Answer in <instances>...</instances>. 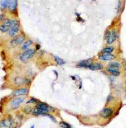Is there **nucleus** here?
<instances>
[{
	"instance_id": "nucleus-1",
	"label": "nucleus",
	"mask_w": 126,
	"mask_h": 128,
	"mask_svg": "<svg viewBox=\"0 0 126 128\" xmlns=\"http://www.w3.org/2000/svg\"><path fill=\"white\" fill-rule=\"evenodd\" d=\"M35 54V50L33 49H28L20 55V60L22 62H25L33 57Z\"/></svg>"
},
{
	"instance_id": "nucleus-2",
	"label": "nucleus",
	"mask_w": 126,
	"mask_h": 128,
	"mask_svg": "<svg viewBox=\"0 0 126 128\" xmlns=\"http://www.w3.org/2000/svg\"><path fill=\"white\" fill-rule=\"evenodd\" d=\"M20 31V24L18 21L16 20H13L12 27H10L8 31L9 36L11 37H15L18 34Z\"/></svg>"
},
{
	"instance_id": "nucleus-3",
	"label": "nucleus",
	"mask_w": 126,
	"mask_h": 128,
	"mask_svg": "<svg viewBox=\"0 0 126 128\" xmlns=\"http://www.w3.org/2000/svg\"><path fill=\"white\" fill-rule=\"evenodd\" d=\"M24 102V98L23 97H18L17 98H15L11 101L10 103V106L11 109L12 110H16Z\"/></svg>"
},
{
	"instance_id": "nucleus-4",
	"label": "nucleus",
	"mask_w": 126,
	"mask_h": 128,
	"mask_svg": "<svg viewBox=\"0 0 126 128\" xmlns=\"http://www.w3.org/2000/svg\"><path fill=\"white\" fill-rule=\"evenodd\" d=\"M36 108L42 111H44V112L47 113L52 112L54 111L53 107H52L50 105L42 102H38L37 105H36Z\"/></svg>"
},
{
	"instance_id": "nucleus-5",
	"label": "nucleus",
	"mask_w": 126,
	"mask_h": 128,
	"mask_svg": "<svg viewBox=\"0 0 126 128\" xmlns=\"http://www.w3.org/2000/svg\"><path fill=\"white\" fill-rule=\"evenodd\" d=\"M30 83H31V81L27 78L17 76L14 79V84L17 86H20L23 85H29Z\"/></svg>"
},
{
	"instance_id": "nucleus-6",
	"label": "nucleus",
	"mask_w": 126,
	"mask_h": 128,
	"mask_svg": "<svg viewBox=\"0 0 126 128\" xmlns=\"http://www.w3.org/2000/svg\"><path fill=\"white\" fill-rule=\"evenodd\" d=\"M13 21V20H12V19H6L4 20V22L0 26V31L3 33L8 32L10 27H12Z\"/></svg>"
},
{
	"instance_id": "nucleus-7",
	"label": "nucleus",
	"mask_w": 126,
	"mask_h": 128,
	"mask_svg": "<svg viewBox=\"0 0 126 128\" xmlns=\"http://www.w3.org/2000/svg\"><path fill=\"white\" fill-rule=\"evenodd\" d=\"M113 114V109L110 107H107V108H103V110H101L100 112V116L104 119L110 118V117H112Z\"/></svg>"
},
{
	"instance_id": "nucleus-8",
	"label": "nucleus",
	"mask_w": 126,
	"mask_h": 128,
	"mask_svg": "<svg viewBox=\"0 0 126 128\" xmlns=\"http://www.w3.org/2000/svg\"><path fill=\"white\" fill-rule=\"evenodd\" d=\"M13 124V120L9 118L4 119L0 121V128H12Z\"/></svg>"
},
{
	"instance_id": "nucleus-9",
	"label": "nucleus",
	"mask_w": 126,
	"mask_h": 128,
	"mask_svg": "<svg viewBox=\"0 0 126 128\" xmlns=\"http://www.w3.org/2000/svg\"><path fill=\"white\" fill-rule=\"evenodd\" d=\"M117 39V33L115 30H112L111 31V34L109 36V38L106 39V43L107 45H111L114 43Z\"/></svg>"
},
{
	"instance_id": "nucleus-10",
	"label": "nucleus",
	"mask_w": 126,
	"mask_h": 128,
	"mask_svg": "<svg viewBox=\"0 0 126 128\" xmlns=\"http://www.w3.org/2000/svg\"><path fill=\"white\" fill-rule=\"evenodd\" d=\"M25 39V36L24 34L20 35V36H17V37L12 39L10 43L12 44V45H20L23 43Z\"/></svg>"
},
{
	"instance_id": "nucleus-11",
	"label": "nucleus",
	"mask_w": 126,
	"mask_h": 128,
	"mask_svg": "<svg viewBox=\"0 0 126 128\" xmlns=\"http://www.w3.org/2000/svg\"><path fill=\"white\" fill-rule=\"evenodd\" d=\"M29 91L27 88H19V89H16L15 91H14L12 93V95L14 96V97H21V96H24L26 95L28 93Z\"/></svg>"
},
{
	"instance_id": "nucleus-12",
	"label": "nucleus",
	"mask_w": 126,
	"mask_h": 128,
	"mask_svg": "<svg viewBox=\"0 0 126 128\" xmlns=\"http://www.w3.org/2000/svg\"><path fill=\"white\" fill-rule=\"evenodd\" d=\"M17 6L18 0H8V8L11 12H15L17 8Z\"/></svg>"
},
{
	"instance_id": "nucleus-13",
	"label": "nucleus",
	"mask_w": 126,
	"mask_h": 128,
	"mask_svg": "<svg viewBox=\"0 0 126 128\" xmlns=\"http://www.w3.org/2000/svg\"><path fill=\"white\" fill-rule=\"evenodd\" d=\"M98 58L103 61H111L116 58V56L112 54H100Z\"/></svg>"
},
{
	"instance_id": "nucleus-14",
	"label": "nucleus",
	"mask_w": 126,
	"mask_h": 128,
	"mask_svg": "<svg viewBox=\"0 0 126 128\" xmlns=\"http://www.w3.org/2000/svg\"><path fill=\"white\" fill-rule=\"evenodd\" d=\"M103 66L100 63H91L88 66L87 69H90L92 71H96V70H101L103 69Z\"/></svg>"
},
{
	"instance_id": "nucleus-15",
	"label": "nucleus",
	"mask_w": 126,
	"mask_h": 128,
	"mask_svg": "<svg viewBox=\"0 0 126 128\" xmlns=\"http://www.w3.org/2000/svg\"><path fill=\"white\" fill-rule=\"evenodd\" d=\"M91 63H92V62L90 59L86 60H83L81 61V62H79V63H78L77 65H76V67L79 68H85V69H87L88 66Z\"/></svg>"
},
{
	"instance_id": "nucleus-16",
	"label": "nucleus",
	"mask_w": 126,
	"mask_h": 128,
	"mask_svg": "<svg viewBox=\"0 0 126 128\" xmlns=\"http://www.w3.org/2000/svg\"><path fill=\"white\" fill-rule=\"evenodd\" d=\"M32 115H35V116H39V115H44V116H47L49 113L45 112L44 111H42L40 110L37 109V108H35L33 110L32 112Z\"/></svg>"
},
{
	"instance_id": "nucleus-17",
	"label": "nucleus",
	"mask_w": 126,
	"mask_h": 128,
	"mask_svg": "<svg viewBox=\"0 0 126 128\" xmlns=\"http://www.w3.org/2000/svg\"><path fill=\"white\" fill-rule=\"evenodd\" d=\"M107 71L109 72L110 74H111L112 76H119L120 74V72L117 69H114V68H110L108 67L107 69Z\"/></svg>"
},
{
	"instance_id": "nucleus-18",
	"label": "nucleus",
	"mask_w": 126,
	"mask_h": 128,
	"mask_svg": "<svg viewBox=\"0 0 126 128\" xmlns=\"http://www.w3.org/2000/svg\"><path fill=\"white\" fill-rule=\"evenodd\" d=\"M114 47L113 46H107L104 48L101 51V54H111L114 51Z\"/></svg>"
},
{
	"instance_id": "nucleus-19",
	"label": "nucleus",
	"mask_w": 126,
	"mask_h": 128,
	"mask_svg": "<svg viewBox=\"0 0 126 128\" xmlns=\"http://www.w3.org/2000/svg\"><path fill=\"white\" fill-rule=\"evenodd\" d=\"M33 41L30 40V39H29V40L28 41H26L22 45V49L23 50H27L29 49V47L33 44Z\"/></svg>"
},
{
	"instance_id": "nucleus-20",
	"label": "nucleus",
	"mask_w": 126,
	"mask_h": 128,
	"mask_svg": "<svg viewBox=\"0 0 126 128\" xmlns=\"http://www.w3.org/2000/svg\"><path fill=\"white\" fill-rule=\"evenodd\" d=\"M54 58L55 62H56V63H57V65H63L66 63V61H65L64 60H63V58H61L59 57V56H54Z\"/></svg>"
},
{
	"instance_id": "nucleus-21",
	"label": "nucleus",
	"mask_w": 126,
	"mask_h": 128,
	"mask_svg": "<svg viewBox=\"0 0 126 128\" xmlns=\"http://www.w3.org/2000/svg\"><path fill=\"white\" fill-rule=\"evenodd\" d=\"M108 67L114 68V69H119V68L120 67V63L116 62H110V63H109V65H108Z\"/></svg>"
},
{
	"instance_id": "nucleus-22",
	"label": "nucleus",
	"mask_w": 126,
	"mask_h": 128,
	"mask_svg": "<svg viewBox=\"0 0 126 128\" xmlns=\"http://www.w3.org/2000/svg\"><path fill=\"white\" fill-rule=\"evenodd\" d=\"M59 125L63 128H73L70 124L66 122H63V121H61V122H59Z\"/></svg>"
},
{
	"instance_id": "nucleus-23",
	"label": "nucleus",
	"mask_w": 126,
	"mask_h": 128,
	"mask_svg": "<svg viewBox=\"0 0 126 128\" xmlns=\"http://www.w3.org/2000/svg\"><path fill=\"white\" fill-rule=\"evenodd\" d=\"M0 5L2 9L4 10L8 7V0H1L0 1Z\"/></svg>"
},
{
	"instance_id": "nucleus-24",
	"label": "nucleus",
	"mask_w": 126,
	"mask_h": 128,
	"mask_svg": "<svg viewBox=\"0 0 126 128\" xmlns=\"http://www.w3.org/2000/svg\"><path fill=\"white\" fill-rule=\"evenodd\" d=\"M33 108L32 107H31V106H27V107H25V108H23V111L26 114H30L31 112H32V111H33Z\"/></svg>"
},
{
	"instance_id": "nucleus-25",
	"label": "nucleus",
	"mask_w": 126,
	"mask_h": 128,
	"mask_svg": "<svg viewBox=\"0 0 126 128\" xmlns=\"http://www.w3.org/2000/svg\"><path fill=\"white\" fill-rule=\"evenodd\" d=\"M39 102L37 99H36L35 98H31L30 100L26 102V104H30V103H36Z\"/></svg>"
},
{
	"instance_id": "nucleus-26",
	"label": "nucleus",
	"mask_w": 126,
	"mask_h": 128,
	"mask_svg": "<svg viewBox=\"0 0 126 128\" xmlns=\"http://www.w3.org/2000/svg\"><path fill=\"white\" fill-rule=\"evenodd\" d=\"M110 34H111V31H110V30H107V31L105 32V36H104L105 40H106V39L109 38V36L110 35Z\"/></svg>"
},
{
	"instance_id": "nucleus-27",
	"label": "nucleus",
	"mask_w": 126,
	"mask_h": 128,
	"mask_svg": "<svg viewBox=\"0 0 126 128\" xmlns=\"http://www.w3.org/2000/svg\"><path fill=\"white\" fill-rule=\"evenodd\" d=\"M47 117H49V118H50V119L52 120V121H53V122H56V119H55L54 117H53V115H50V114H48V115H47Z\"/></svg>"
},
{
	"instance_id": "nucleus-28",
	"label": "nucleus",
	"mask_w": 126,
	"mask_h": 128,
	"mask_svg": "<svg viewBox=\"0 0 126 128\" xmlns=\"http://www.w3.org/2000/svg\"><path fill=\"white\" fill-rule=\"evenodd\" d=\"M113 99V97H112V95H110L107 98V102H110V101H112Z\"/></svg>"
},
{
	"instance_id": "nucleus-29",
	"label": "nucleus",
	"mask_w": 126,
	"mask_h": 128,
	"mask_svg": "<svg viewBox=\"0 0 126 128\" xmlns=\"http://www.w3.org/2000/svg\"><path fill=\"white\" fill-rule=\"evenodd\" d=\"M40 45H39V44H37L36 45V50H40Z\"/></svg>"
},
{
	"instance_id": "nucleus-30",
	"label": "nucleus",
	"mask_w": 126,
	"mask_h": 128,
	"mask_svg": "<svg viewBox=\"0 0 126 128\" xmlns=\"http://www.w3.org/2000/svg\"><path fill=\"white\" fill-rule=\"evenodd\" d=\"M30 128H35V125H33V126H32L31 127H30Z\"/></svg>"
},
{
	"instance_id": "nucleus-31",
	"label": "nucleus",
	"mask_w": 126,
	"mask_h": 128,
	"mask_svg": "<svg viewBox=\"0 0 126 128\" xmlns=\"http://www.w3.org/2000/svg\"><path fill=\"white\" fill-rule=\"evenodd\" d=\"M93 1H96V0H93Z\"/></svg>"
}]
</instances>
